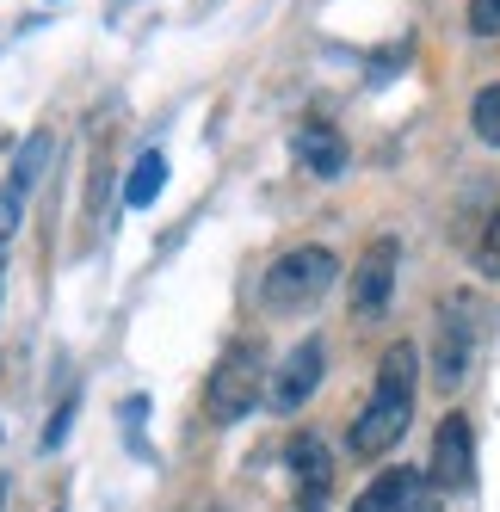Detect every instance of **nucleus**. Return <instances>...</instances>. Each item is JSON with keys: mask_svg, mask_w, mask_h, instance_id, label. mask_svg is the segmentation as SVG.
Listing matches in <instances>:
<instances>
[{"mask_svg": "<svg viewBox=\"0 0 500 512\" xmlns=\"http://www.w3.org/2000/svg\"><path fill=\"white\" fill-rule=\"evenodd\" d=\"M414 389H420V352H414V340H396L377 358L371 401L359 408V420H352L346 445L359 451V457H383L408 432V420H414Z\"/></svg>", "mask_w": 500, "mask_h": 512, "instance_id": "1", "label": "nucleus"}, {"mask_svg": "<svg viewBox=\"0 0 500 512\" xmlns=\"http://www.w3.org/2000/svg\"><path fill=\"white\" fill-rule=\"evenodd\" d=\"M266 346L260 340H235L223 358H217V371H210L204 383V420L210 426H235L247 420L266 401Z\"/></svg>", "mask_w": 500, "mask_h": 512, "instance_id": "2", "label": "nucleus"}, {"mask_svg": "<svg viewBox=\"0 0 500 512\" xmlns=\"http://www.w3.org/2000/svg\"><path fill=\"white\" fill-rule=\"evenodd\" d=\"M334 278H340V260H334L328 247H291L284 260H272V266H266L260 303H266V309H278V315L309 309V303H321V297L334 290Z\"/></svg>", "mask_w": 500, "mask_h": 512, "instance_id": "3", "label": "nucleus"}, {"mask_svg": "<svg viewBox=\"0 0 500 512\" xmlns=\"http://www.w3.org/2000/svg\"><path fill=\"white\" fill-rule=\"evenodd\" d=\"M321 371H328V346H321V340H297L291 352H284V364L266 377V408L272 414H297L303 401L321 389Z\"/></svg>", "mask_w": 500, "mask_h": 512, "instance_id": "4", "label": "nucleus"}, {"mask_svg": "<svg viewBox=\"0 0 500 512\" xmlns=\"http://www.w3.org/2000/svg\"><path fill=\"white\" fill-rule=\"evenodd\" d=\"M396 266H402V247L389 235H377L359 253V266H352V315L359 321H377L389 309V297H396Z\"/></svg>", "mask_w": 500, "mask_h": 512, "instance_id": "5", "label": "nucleus"}, {"mask_svg": "<svg viewBox=\"0 0 500 512\" xmlns=\"http://www.w3.org/2000/svg\"><path fill=\"white\" fill-rule=\"evenodd\" d=\"M476 475V432H470V414H445L439 432H433V457H426V482L433 488H470Z\"/></svg>", "mask_w": 500, "mask_h": 512, "instance_id": "6", "label": "nucleus"}, {"mask_svg": "<svg viewBox=\"0 0 500 512\" xmlns=\"http://www.w3.org/2000/svg\"><path fill=\"white\" fill-rule=\"evenodd\" d=\"M470 352H476V321H470V297H451L445 321H439V346H433V383L457 389L470 377Z\"/></svg>", "mask_w": 500, "mask_h": 512, "instance_id": "7", "label": "nucleus"}, {"mask_svg": "<svg viewBox=\"0 0 500 512\" xmlns=\"http://www.w3.org/2000/svg\"><path fill=\"white\" fill-rule=\"evenodd\" d=\"M352 512H433V482H426V469H383L352 500Z\"/></svg>", "mask_w": 500, "mask_h": 512, "instance_id": "8", "label": "nucleus"}, {"mask_svg": "<svg viewBox=\"0 0 500 512\" xmlns=\"http://www.w3.org/2000/svg\"><path fill=\"white\" fill-rule=\"evenodd\" d=\"M291 155H297V167L309 179H340L346 173V136L334 124H303L291 136Z\"/></svg>", "mask_w": 500, "mask_h": 512, "instance_id": "9", "label": "nucleus"}, {"mask_svg": "<svg viewBox=\"0 0 500 512\" xmlns=\"http://www.w3.org/2000/svg\"><path fill=\"white\" fill-rule=\"evenodd\" d=\"M284 469H291V482H297L303 500H321V494H328V482H334V451L321 445L315 432H297L291 451H284Z\"/></svg>", "mask_w": 500, "mask_h": 512, "instance_id": "10", "label": "nucleus"}, {"mask_svg": "<svg viewBox=\"0 0 500 512\" xmlns=\"http://www.w3.org/2000/svg\"><path fill=\"white\" fill-rule=\"evenodd\" d=\"M161 186H167V155L149 149V155H136V167H130V179H124V204H130V210H149V204L161 198Z\"/></svg>", "mask_w": 500, "mask_h": 512, "instance_id": "11", "label": "nucleus"}, {"mask_svg": "<svg viewBox=\"0 0 500 512\" xmlns=\"http://www.w3.org/2000/svg\"><path fill=\"white\" fill-rule=\"evenodd\" d=\"M470 130L488 142V149H500V81L470 99Z\"/></svg>", "mask_w": 500, "mask_h": 512, "instance_id": "12", "label": "nucleus"}, {"mask_svg": "<svg viewBox=\"0 0 500 512\" xmlns=\"http://www.w3.org/2000/svg\"><path fill=\"white\" fill-rule=\"evenodd\" d=\"M44 161H50V130L25 136V149H19V161H13V179H7V186L31 192V186H38V167H44Z\"/></svg>", "mask_w": 500, "mask_h": 512, "instance_id": "13", "label": "nucleus"}, {"mask_svg": "<svg viewBox=\"0 0 500 512\" xmlns=\"http://www.w3.org/2000/svg\"><path fill=\"white\" fill-rule=\"evenodd\" d=\"M476 272H482V278H500V210L488 216V229H482V241H476Z\"/></svg>", "mask_w": 500, "mask_h": 512, "instance_id": "14", "label": "nucleus"}, {"mask_svg": "<svg viewBox=\"0 0 500 512\" xmlns=\"http://www.w3.org/2000/svg\"><path fill=\"white\" fill-rule=\"evenodd\" d=\"M25 223V192L19 186H7L0 192V241H13V229Z\"/></svg>", "mask_w": 500, "mask_h": 512, "instance_id": "15", "label": "nucleus"}, {"mask_svg": "<svg viewBox=\"0 0 500 512\" xmlns=\"http://www.w3.org/2000/svg\"><path fill=\"white\" fill-rule=\"evenodd\" d=\"M470 31L476 38H500V0H470Z\"/></svg>", "mask_w": 500, "mask_h": 512, "instance_id": "16", "label": "nucleus"}, {"mask_svg": "<svg viewBox=\"0 0 500 512\" xmlns=\"http://www.w3.org/2000/svg\"><path fill=\"white\" fill-rule=\"evenodd\" d=\"M68 420H75V401H62V408H56V420H50V432H44V451H56V445H62Z\"/></svg>", "mask_w": 500, "mask_h": 512, "instance_id": "17", "label": "nucleus"}, {"mask_svg": "<svg viewBox=\"0 0 500 512\" xmlns=\"http://www.w3.org/2000/svg\"><path fill=\"white\" fill-rule=\"evenodd\" d=\"M297 512H321V500H303V506H297Z\"/></svg>", "mask_w": 500, "mask_h": 512, "instance_id": "18", "label": "nucleus"}, {"mask_svg": "<svg viewBox=\"0 0 500 512\" xmlns=\"http://www.w3.org/2000/svg\"><path fill=\"white\" fill-rule=\"evenodd\" d=\"M0 284H7V260H0Z\"/></svg>", "mask_w": 500, "mask_h": 512, "instance_id": "19", "label": "nucleus"}]
</instances>
